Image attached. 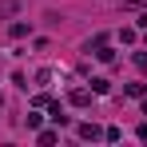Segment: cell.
<instances>
[{
  "mask_svg": "<svg viewBox=\"0 0 147 147\" xmlns=\"http://www.w3.org/2000/svg\"><path fill=\"white\" fill-rule=\"evenodd\" d=\"M20 12V0H0V20L4 16H16Z\"/></svg>",
  "mask_w": 147,
  "mask_h": 147,
  "instance_id": "cell-1",
  "label": "cell"
}]
</instances>
